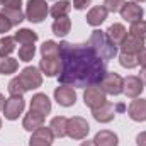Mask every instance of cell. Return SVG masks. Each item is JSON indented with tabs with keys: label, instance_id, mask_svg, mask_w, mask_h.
Wrapping results in <instances>:
<instances>
[{
	"label": "cell",
	"instance_id": "obj_1",
	"mask_svg": "<svg viewBox=\"0 0 146 146\" xmlns=\"http://www.w3.org/2000/svg\"><path fill=\"white\" fill-rule=\"evenodd\" d=\"M61 72L58 80L61 85L87 88L99 85L106 76V61L97 56L88 42H60Z\"/></svg>",
	"mask_w": 146,
	"mask_h": 146
},
{
	"label": "cell",
	"instance_id": "obj_2",
	"mask_svg": "<svg viewBox=\"0 0 146 146\" xmlns=\"http://www.w3.org/2000/svg\"><path fill=\"white\" fill-rule=\"evenodd\" d=\"M88 44H90L92 49L97 53V56H99L100 60H104L106 63L110 61V60H114V56L117 54V46L110 42V39L107 37L106 31L95 29V31L90 34Z\"/></svg>",
	"mask_w": 146,
	"mask_h": 146
},
{
	"label": "cell",
	"instance_id": "obj_3",
	"mask_svg": "<svg viewBox=\"0 0 146 146\" xmlns=\"http://www.w3.org/2000/svg\"><path fill=\"white\" fill-rule=\"evenodd\" d=\"M49 14L48 3L46 0H27L26 5V19L33 24H39L46 19V15Z\"/></svg>",
	"mask_w": 146,
	"mask_h": 146
},
{
	"label": "cell",
	"instance_id": "obj_4",
	"mask_svg": "<svg viewBox=\"0 0 146 146\" xmlns=\"http://www.w3.org/2000/svg\"><path fill=\"white\" fill-rule=\"evenodd\" d=\"M88 131H90V126H88L87 119H83L80 115H73V117L68 119L66 136H70L72 139H85Z\"/></svg>",
	"mask_w": 146,
	"mask_h": 146
},
{
	"label": "cell",
	"instance_id": "obj_5",
	"mask_svg": "<svg viewBox=\"0 0 146 146\" xmlns=\"http://www.w3.org/2000/svg\"><path fill=\"white\" fill-rule=\"evenodd\" d=\"M19 80L22 82L26 92H29V90L39 88L42 85V73L36 66H26L22 72L19 73Z\"/></svg>",
	"mask_w": 146,
	"mask_h": 146
},
{
	"label": "cell",
	"instance_id": "obj_6",
	"mask_svg": "<svg viewBox=\"0 0 146 146\" xmlns=\"http://www.w3.org/2000/svg\"><path fill=\"white\" fill-rule=\"evenodd\" d=\"M99 87L106 92V95H119L122 94V87H124V78L117 73L107 72L106 76L102 78V82L99 83Z\"/></svg>",
	"mask_w": 146,
	"mask_h": 146
},
{
	"label": "cell",
	"instance_id": "obj_7",
	"mask_svg": "<svg viewBox=\"0 0 146 146\" xmlns=\"http://www.w3.org/2000/svg\"><path fill=\"white\" fill-rule=\"evenodd\" d=\"M83 102H85L87 107H90V109L94 110V109H97V107H100L102 104H106L107 102V97H106V92L100 87L90 85L83 92Z\"/></svg>",
	"mask_w": 146,
	"mask_h": 146
},
{
	"label": "cell",
	"instance_id": "obj_8",
	"mask_svg": "<svg viewBox=\"0 0 146 146\" xmlns=\"http://www.w3.org/2000/svg\"><path fill=\"white\" fill-rule=\"evenodd\" d=\"M24 107H26V102H24L22 97H9V99H5V104H3L2 112L5 115V119L15 121L24 112Z\"/></svg>",
	"mask_w": 146,
	"mask_h": 146
},
{
	"label": "cell",
	"instance_id": "obj_9",
	"mask_svg": "<svg viewBox=\"0 0 146 146\" xmlns=\"http://www.w3.org/2000/svg\"><path fill=\"white\" fill-rule=\"evenodd\" d=\"M54 100L61 107H72L76 102V92L70 85H58L54 88Z\"/></svg>",
	"mask_w": 146,
	"mask_h": 146
},
{
	"label": "cell",
	"instance_id": "obj_10",
	"mask_svg": "<svg viewBox=\"0 0 146 146\" xmlns=\"http://www.w3.org/2000/svg\"><path fill=\"white\" fill-rule=\"evenodd\" d=\"M145 90V83L143 80L138 76V75H129L124 78V87H122V92L126 94V97L129 99H138Z\"/></svg>",
	"mask_w": 146,
	"mask_h": 146
},
{
	"label": "cell",
	"instance_id": "obj_11",
	"mask_svg": "<svg viewBox=\"0 0 146 146\" xmlns=\"http://www.w3.org/2000/svg\"><path fill=\"white\" fill-rule=\"evenodd\" d=\"M53 141H54V134L51 133V129L41 126L39 129L33 131L29 146H53Z\"/></svg>",
	"mask_w": 146,
	"mask_h": 146
},
{
	"label": "cell",
	"instance_id": "obj_12",
	"mask_svg": "<svg viewBox=\"0 0 146 146\" xmlns=\"http://www.w3.org/2000/svg\"><path fill=\"white\" fill-rule=\"evenodd\" d=\"M119 12H121V17H122L124 21L131 22V24H133V22H136V21H141V19H143V15H145L143 7H141V5H138L136 2H126Z\"/></svg>",
	"mask_w": 146,
	"mask_h": 146
},
{
	"label": "cell",
	"instance_id": "obj_13",
	"mask_svg": "<svg viewBox=\"0 0 146 146\" xmlns=\"http://www.w3.org/2000/svg\"><path fill=\"white\" fill-rule=\"evenodd\" d=\"M39 70L48 78L58 76L60 72H61V58L60 56H56V58H42L39 61Z\"/></svg>",
	"mask_w": 146,
	"mask_h": 146
},
{
	"label": "cell",
	"instance_id": "obj_14",
	"mask_svg": "<svg viewBox=\"0 0 146 146\" xmlns=\"http://www.w3.org/2000/svg\"><path fill=\"white\" fill-rule=\"evenodd\" d=\"M127 115L136 121V122H145L146 121V99H134L129 107H127Z\"/></svg>",
	"mask_w": 146,
	"mask_h": 146
},
{
	"label": "cell",
	"instance_id": "obj_15",
	"mask_svg": "<svg viewBox=\"0 0 146 146\" xmlns=\"http://www.w3.org/2000/svg\"><path fill=\"white\" fill-rule=\"evenodd\" d=\"M44 114H41V112H37L34 109H29V112L24 115V121H22V127L26 129V131H36L39 129L41 126H44Z\"/></svg>",
	"mask_w": 146,
	"mask_h": 146
},
{
	"label": "cell",
	"instance_id": "obj_16",
	"mask_svg": "<svg viewBox=\"0 0 146 146\" xmlns=\"http://www.w3.org/2000/svg\"><path fill=\"white\" fill-rule=\"evenodd\" d=\"M92 115H94L95 121L106 124V122L114 121V117H115V107H114V104L106 102V104H102L100 107H97V109L92 110Z\"/></svg>",
	"mask_w": 146,
	"mask_h": 146
},
{
	"label": "cell",
	"instance_id": "obj_17",
	"mask_svg": "<svg viewBox=\"0 0 146 146\" xmlns=\"http://www.w3.org/2000/svg\"><path fill=\"white\" fill-rule=\"evenodd\" d=\"M145 48V41L139 39V37L133 36V34H127L124 37L122 44H121V53H129V54H138L141 49Z\"/></svg>",
	"mask_w": 146,
	"mask_h": 146
},
{
	"label": "cell",
	"instance_id": "obj_18",
	"mask_svg": "<svg viewBox=\"0 0 146 146\" xmlns=\"http://www.w3.org/2000/svg\"><path fill=\"white\" fill-rule=\"evenodd\" d=\"M107 9L104 7V5H97V7H92L90 10H88V14H87V24L88 26H92V27H97V26H100L106 19H107Z\"/></svg>",
	"mask_w": 146,
	"mask_h": 146
},
{
	"label": "cell",
	"instance_id": "obj_19",
	"mask_svg": "<svg viewBox=\"0 0 146 146\" xmlns=\"http://www.w3.org/2000/svg\"><path fill=\"white\" fill-rule=\"evenodd\" d=\"M106 34H107V37L110 39V42H112V44L121 46V44H122V41H124V37L127 36V31H126V27H124L122 24L114 22V24H110L109 27H107Z\"/></svg>",
	"mask_w": 146,
	"mask_h": 146
},
{
	"label": "cell",
	"instance_id": "obj_20",
	"mask_svg": "<svg viewBox=\"0 0 146 146\" xmlns=\"http://www.w3.org/2000/svg\"><path fill=\"white\" fill-rule=\"evenodd\" d=\"M94 143H95V146H119V138L114 131L102 129L95 134Z\"/></svg>",
	"mask_w": 146,
	"mask_h": 146
},
{
	"label": "cell",
	"instance_id": "obj_21",
	"mask_svg": "<svg viewBox=\"0 0 146 146\" xmlns=\"http://www.w3.org/2000/svg\"><path fill=\"white\" fill-rule=\"evenodd\" d=\"M31 109L48 115L51 112V100H49V97L46 94H36V95H33V99H31Z\"/></svg>",
	"mask_w": 146,
	"mask_h": 146
},
{
	"label": "cell",
	"instance_id": "obj_22",
	"mask_svg": "<svg viewBox=\"0 0 146 146\" xmlns=\"http://www.w3.org/2000/svg\"><path fill=\"white\" fill-rule=\"evenodd\" d=\"M66 124H68V119L65 115H56L51 119L49 129L54 134V138H65L66 136Z\"/></svg>",
	"mask_w": 146,
	"mask_h": 146
},
{
	"label": "cell",
	"instance_id": "obj_23",
	"mask_svg": "<svg viewBox=\"0 0 146 146\" xmlns=\"http://www.w3.org/2000/svg\"><path fill=\"white\" fill-rule=\"evenodd\" d=\"M51 29H53V33H54L56 36L65 37L70 31H72V21H70V17L65 15V17H58V19H54Z\"/></svg>",
	"mask_w": 146,
	"mask_h": 146
},
{
	"label": "cell",
	"instance_id": "obj_24",
	"mask_svg": "<svg viewBox=\"0 0 146 146\" xmlns=\"http://www.w3.org/2000/svg\"><path fill=\"white\" fill-rule=\"evenodd\" d=\"M0 14L12 24V27H14V26H19V24L26 19V14H24L22 10H15V9H2Z\"/></svg>",
	"mask_w": 146,
	"mask_h": 146
},
{
	"label": "cell",
	"instance_id": "obj_25",
	"mask_svg": "<svg viewBox=\"0 0 146 146\" xmlns=\"http://www.w3.org/2000/svg\"><path fill=\"white\" fill-rule=\"evenodd\" d=\"M15 42H19V44H34L37 41V34L34 31H31V29H19L17 33H15Z\"/></svg>",
	"mask_w": 146,
	"mask_h": 146
},
{
	"label": "cell",
	"instance_id": "obj_26",
	"mask_svg": "<svg viewBox=\"0 0 146 146\" xmlns=\"http://www.w3.org/2000/svg\"><path fill=\"white\" fill-rule=\"evenodd\" d=\"M70 9H72V3H70L68 0H60V2H56V3L49 9V14H51L54 19H58V17H65V15H68Z\"/></svg>",
	"mask_w": 146,
	"mask_h": 146
},
{
	"label": "cell",
	"instance_id": "obj_27",
	"mask_svg": "<svg viewBox=\"0 0 146 146\" xmlns=\"http://www.w3.org/2000/svg\"><path fill=\"white\" fill-rule=\"evenodd\" d=\"M14 51H15V39L12 36L0 37V58H7Z\"/></svg>",
	"mask_w": 146,
	"mask_h": 146
},
{
	"label": "cell",
	"instance_id": "obj_28",
	"mask_svg": "<svg viewBox=\"0 0 146 146\" xmlns=\"http://www.w3.org/2000/svg\"><path fill=\"white\" fill-rule=\"evenodd\" d=\"M41 56L42 58H56L60 56V44L54 41H44L41 46Z\"/></svg>",
	"mask_w": 146,
	"mask_h": 146
},
{
	"label": "cell",
	"instance_id": "obj_29",
	"mask_svg": "<svg viewBox=\"0 0 146 146\" xmlns=\"http://www.w3.org/2000/svg\"><path fill=\"white\" fill-rule=\"evenodd\" d=\"M17 68H19V61L15 58L7 56L0 60V75H12L17 72Z\"/></svg>",
	"mask_w": 146,
	"mask_h": 146
},
{
	"label": "cell",
	"instance_id": "obj_30",
	"mask_svg": "<svg viewBox=\"0 0 146 146\" xmlns=\"http://www.w3.org/2000/svg\"><path fill=\"white\" fill-rule=\"evenodd\" d=\"M7 88H9L10 97H22V95L26 94V88H24L22 82L19 80V76L12 78V80L9 82V85H7Z\"/></svg>",
	"mask_w": 146,
	"mask_h": 146
},
{
	"label": "cell",
	"instance_id": "obj_31",
	"mask_svg": "<svg viewBox=\"0 0 146 146\" xmlns=\"http://www.w3.org/2000/svg\"><path fill=\"white\" fill-rule=\"evenodd\" d=\"M36 54V46L34 44H22L19 48V60L24 63H29Z\"/></svg>",
	"mask_w": 146,
	"mask_h": 146
},
{
	"label": "cell",
	"instance_id": "obj_32",
	"mask_svg": "<svg viewBox=\"0 0 146 146\" xmlns=\"http://www.w3.org/2000/svg\"><path fill=\"white\" fill-rule=\"evenodd\" d=\"M129 34H133V36L139 37V39H146V21H136V22H133L131 24V29H129Z\"/></svg>",
	"mask_w": 146,
	"mask_h": 146
},
{
	"label": "cell",
	"instance_id": "obj_33",
	"mask_svg": "<svg viewBox=\"0 0 146 146\" xmlns=\"http://www.w3.org/2000/svg\"><path fill=\"white\" fill-rule=\"evenodd\" d=\"M119 63H121L122 68L131 70V68H136V66H138V58H136V54L121 53V54H119Z\"/></svg>",
	"mask_w": 146,
	"mask_h": 146
},
{
	"label": "cell",
	"instance_id": "obj_34",
	"mask_svg": "<svg viewBox=\"0 0 146 146\" xmlns=\"http://www.w3.org/2000/svg\"><path fill=\"white\" fill-rule=\"evenodd\" d=\"M124 3L126 0H104V7L107 9V12H119Z\"/></svg>",
	"mask_w": 146,
	"mask_h": 146
},
{
	"label": "cell",
	"instance_id": "obj_35",
	"mask_svg": "<svg viewBox=\"0 0 146 146\" xmlns=\"http://www.w3.org/2000/svg\"><path fill=\"white\" fill-rule=\"evenodd\" d=\"M2 9H15V10H22V0H3V2H2Z\"/></svg>",
	"mask_w": 146,
	"mask_h": 146
},
{
	"label": "cell",
	"instance_id": "obj_36",
	"mask_svg": "<svg viewBox=\"0 0 146 146\" xmlns=\"http://www.w3.org/2000/svg\"><path fill=\"white\" fill-rule=\"evenodd\" d=\"M12 29V24L0 14V34H5V33H9Z\"/></svg>",
	"mask_w": 146,
	"mask_h": 146
},
{
	"label": "cell",
	"instance_id": "obj_37",
	"mask_svg": "<svg viewBox=\"0 0 146 146\" xmlns=\"http://www.w3.org/2000/svg\"><path fill=\"white\" fill-rule=\"evenodd\" d=\"M90 2L92 0H73V9H76V10H83V9H87L88 5H90Z\"/></svg>",
	"mask_w": 146,
	"mask_h": 146
},
{
	"label": "cell",
	"instance_id": "obj_38",
	"mask_svg": "<svg viewBox=\"0 0 146 146\" xmlns=\"http://www.w3.org/2000/svg\"><path fill=\"white\" fill-rule=\"evenodd\" d=\"M136 58H138V65H141V68H146V48H143L136 54Z\"/></svg>",
	"mask_w": 146,
	"mask_h": 146
},
{
	"label": "cell",
	"instance_id": "obj_39",
	"mask_svg": "<svg viewBox=\"0 0 146 146\" xmlns=\"http://www.w3.org/2000/svg\"><path fill=\"white\" fill-rule=\"evenodd\" d=\"M136 145L138 146H146V131L139 133V134L136 136Z\"/></svg>",
	"mask_w": 146,
	"mask_h": 146
},
{
	"label": "cell",
	"instance_id": "obj_40",
	"mask_svg": "<svg viewBox=\"0 0 146 146\" xmlns=\"http://www.w3.org/2000/svg\"><path fill=\"white\" fill-rule=\"evenodd\" d=\"M139 78L143 80V83L146 85V68H143V70H141V75H139Z\"/></svg>",
	"mask_w": 146,
	"mask_h": 146
},
{
	"label": "cell",
	"instance_id": "obj_41",
	"mask_svg": "<svg viewBox=\"0 0 146 146\" xmlns=\"http://www.w3.org/2000/svg\"><path fill=\"white\" fill-rule=\"evenodd\" d=\"M3 104H5V97H3V95L0 94V110L3 109Z\"/></svg>",
	"mask_w": 146,
	"mask_h": 146
},
{
	"label": "cell",
	"instance_id": "obj_42",
	"mask_svg": "<svg viewBox=\"0 0 146 146\" xmlns=\"http://www.w3.org/2000/svg\"><path fill=\"white\" fill-rule=\"evenodd\" d=\"M80 146H95V143H94V141H83Z\"/></svg>",
	"mask_w": 146,
	"mask_h": 146
},
{
	"label": "cell",
	"instance_id": "obj_43",
	"mask_svg": "<svg viewBox=\"0 0 146 146\" xmlns=\"http://www.w3.org/2000/svg\"><path fill=\"white\" fill-rule=\"evenodd\" d=\"M133 2H136V3H138V2H146V0H133Z\"/></svg>",
	"mask_w": 146,
	"mask_h": 146
},
{
	"label": "cell",
	"instance_id": "obj_44",
	"mask_svg": "<svg viewBox=\"0 0 146 146\" xmlns=\"http://www.w3.org/2000/svg\"><path fill=\"white\" fill-rule=\"evenodd\" d=\"M0 129H2V119H0Z\"/></svg>",
	"mask_w": 146,
	"mask_h": 146
},
{
	"label": "cell",
	"instance_id": "obj_45",
	"mask_svg": "<svg viewBox=\"0 0 146 146\" xmlns=\"http://www.w3.org/2000/svg\"><path fill=\"white\" fill-rule=\"evenodd\" d=\"M2 2H3V0H0V5H2Z\"/></svg>",
	"mask_w": 146,
	"mask_h": 146
},
{
	"label": "cell",
	"instance_id": "obj_46",
	"mask_svg": "<svg viewBox=\"0 0 146 146\" xmlns=\"http://www.w3.org/2000/svg\"><path fill=\"white\" fill-rule=\"evenodd\" d=\"M46 2H48V0H46Z\"/></svg>",
	"mask_w": 146,
	"mask_h": 146
}]
</instances>
